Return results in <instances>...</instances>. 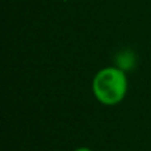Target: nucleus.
Listing matches in <instances>:
<instances>
[{
	"label": "nucleus",
	"mask_w": 151,
	"mask_h": 151,
	"mask_svg": "<svg viewBox=\"0 0 151 151\" xmlns=\"http://www.w3.org/2000/svg\"><path fill=\"white\" fill-rule=\"evenodd\" d=\"M73 151H93L90 149V147H86V146H81V147H77V149H74Z\"/></svg>",
	"instance_id": "nucleus-3"
},
{
	"label": "nucleus",
	"mask_w": 151,
	"mask_h": 151,
	"mask_svg": "<svg viewBox=\"0 0 151 151\" xmlns=\"http://www.w3.org/2000/svg\"><path fill=\"white\" fill-rule=\"evenodd\" d=\"M127 76L117 66H107L98 70L91 81L94 98L105 106L121 104L127 94Z\"/></svg>",
	"instance_id": "nucleus-1"
},
{
	"label": "nucleus",
	"mask_w": 151,
	"mask_h": 151,
	"mask_svg": "<svg viewBox=\"0 0 151 151\" xmlns=\"http://www.w3.org/2000/svg\"><path fill=\"white\" fill-rule=\"evenodd\" d=\"M114 66H117L118 69L123 70L125 73L133 70L137 65V55L133 49L130 48H126V49H122L115 55L114 58Z\"/></svg>",
	"instance_id": "nucleus-2"
}]
</instances>
